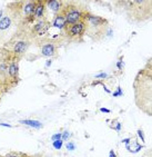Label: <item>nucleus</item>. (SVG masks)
Returning <instances> with one entry per match:
<instances>
[{
	"label": "nucleus",
	"mask_w": 152,
	"mask_h": 157,
	"mask_svg": "<svg viewBox=\"0 0 152 157\" xmlns=\"http://www.w3.org/2000/svg\"><path fill=\"white\" fill-rule=\"evenodd\" d=\"M65 18L67 21V25H72V23H79L82 17V12L80 9L76 8L75 6H69L65 11Z\"/></svg>",
	"instance_id": "1"
},
{
	"label": "nucleus",
	"mask_w": 152,
	"mask_h": 157,
	"mask_svg": "<svg viewBox=\"0 0 152 157\" xmlns=\"http://www.w3.org/2000/svg\"><path fill=\"white\" fill-rule=\"evenodd\" d=\"M65 29L69 37L77 38V37H80L81 35L84 33L86 23H84L83 21H79V23H72V25H66Z\"/></svg>",
	"instance_id": "2"
},
{
	"label": "nucleus",
	"mask_w": 152,
	"mask_h": 157,
	"mask_svg": "<svg viewBox=\"0 0 152 157\" xmlns=\"http://www.w3.org/2000/svg\"><path fill=\"white\" fill-rule=\"evenodd\" d=\"M18 72H19V65L18 62L15 60V61H11L8 65V75L11 77V78L16 79L18 77Z\"/></svg>",
	"instance_id": "3"
},
{
	"label": "nucleus",
	"mask_w": 152,
	"mask_h": 157,
	"mask_svg": "<svg viewBox=\"0 0 152 157\" xmlns=\"http://www.w3.org/2000/svg\"><path fill=\"white\" fill-rule=\"evenodd\" d=\"M66 25H67V21H66L65 16L58 13V15L56 16L55 20H53V26L59 28V29H62V28H65L66 27Z\"/></svg>",
	"instance_id": "4"
},
{
	"label": "nucleus",
	"mask_w": 152,
	"mask_h": 157,
	"mask_svg": "<svg viewBox=\"0 0 152 157\" xmlns=\"http://www.w3.org/2000/svg\"><path fill=\"white\" fill-rule=\"evenodd\" d=\"M41 52L43 56H47V57H50V56H53L56 52V47L52 45V44H48V45H45V46L41 48Z\"/></svg>",
	"instance_id": "5"
},
{
	"label": "nucleus",
	"mask_w": 152,
	"mask_h": 157,
	"mask_svg": "<svg viewBox=\"0 0 152 157\" xmlns=\"http://www.w3.org/2000/svg\"><path fill=\"white\" fill-rule=\"evenodd\" d=\"M45 12V2L38 1L36 2V9H35V17L37 18H41Z\"/></svg>",
	"instance_id": "6"
},
{
	"label": "nucleus",
	"mask_w": 152,
	"mask_h": 157,
	"mask_svg": "<svg viewBox=\"0 0 152 157\" xmlns=\"http://www.w3.org/2000/svg\"><path fill=\"white\" fill-rule=\"evenodd\" d=\"M48 6L51 10H53V12L58 13L62 8V2L60 1H57V0H53V1H48Z\"/></svg>",
	"instance_id": "7"
},
{
	"label": "nucleus",
	"mask_w": 152,
	"mask_h": 157,
	"mask_svg": "<svg viewBox=\"0 0 152 157\" xmlns=\"http://www.w3.org/2000/svg\"><path fill=\"white\" fill-rule=\"evenodd\" d=\"M20 123L23 125H27V126H30V127L32 128H41L42 127V124L40 121L38 120H32V119H27V120H20Z\"/></svg>",
	"instance_id": "8"
},
{
	"label": "nucleus",
	"mask_w": 152,
	"mask_h": 157,
	"mask_svg": "<svg viewBox=\"0 0 152 157\" xmlns=\"http://www.w3.org/2000/svg\"><path fill=\"white\" fill-rule=\"evenodd\" d=\"M26 48H27V44L25 41H18L16 44L15 48H13V51L16 52V54H18V55H20V54H22L26 50Z\"/></svg>",
	"instance_id": "9"
},
{
	"label": "nucleus",
	"mask_w": 152,
	"mask_h": 157,
	"mask_svg": "<svg viewBox=\"0 0 152 157\" xmlns=\"http://www.w3.org/2000/svg\"><path fill=\"white\" fill-rule=\"evenodd\" d=\"M35 9H36V2H28L25 6V12L27 16H35Z\"/></svg>",
	"instance_id": "10"
},
{
	"label": "nucleus",
	"mask_w": 152,
	"mask_h": 157,
	"mask_svg": "<svg viewBox=\"0 0 152 157\" xmlns=\"http://www.w3.org/2000/svg\"><path fill=\"white\" fill-rule=\"evenodd\" d=\"M11 25V19L9 17H5L0 20V30H6L7 28H9Z\"/></svg>",
	"instance_id": "11"
},
{
	"label": "nucleus",
	"mask_w": 152,
	"mask_h": 157,
	"mask_svg": "<svg viewBox=\"0 0 152 157\" xmlns=\"http://www.w3.org/2000/svg\"><path fill=\"white\" fill-rule=\"evenodd\" d=\"M53 147L56 149H60L62 147V139H58V141H53Z\"/></svg>",
	"instance_id": "12"
},
{
	"label": "nucleus",
	"mask_w": 152,
	"mask_h": 157,
	"mask_svg": "<svg viewBox=\"0 0 152 157\" xmlns=\"http://www.w3.org/2000/svg\"><path fill=\"white\" fill-rule=\"evenodd\" d=\"M122 95H123V92H122V89H121V87H118L117 92H113L114 97H119V96H122Z\"/></svg>",
	"instance_id": "13"
},
{
	"label": "nucleus",
	"mask_w": 152,
	"mask_h": 157,
	"mask_svg": "<svg viewBox=\"0 0 152 157\" xmlns=\"http://www.w3.org/2000/svg\"><path fill=\"white\" fill-rule=\"evenodd\" d=\"M69 136H70V134H69V131H63V134L61 135V139H62V141H65V139H68Z\"/></svg>",
	"instance_id": "14"
},
{
	"label": "nucleus",
	"mask_w": 152,
	"mask_h": 157,
	"mask_svg": "<svg viewBox=\"0 0 152 157\" xmlns=\"http://www.w3.org/2000/svg\"><path fill=\"white\" fill-rule=\"evenodd\" d=\"M67 148H68V151H75V144L73 143H68Z\"/></svg>",
	"instance_id": "15"
},
{
	"label": "nucleus",
	"mask_w": 152,
	"mask_h": 157,
	"mask_svg": "<svg viewBox=\"0 0 152 157\" xmlns=\"http://www.w3.org/2000/svg\"><path fill=\"white\" fill-rule=\"evenodd\" d=\"M58 139H61V134H55L52 136V141H58Z\"/></svg>",
	"instance_id": "16"
},
{
	"label": "nucleus",
	"mask_w": 152,
	"mask_h": 157,
	"mask_svg": "<svg viewBox=\"0 0 152 157\" xmlns=\"http://www.w3.org/2000/svg\"><path fill=\"white\" fill-rule=\"evenodd\" d=\"M108 75L106 72H102V74H99V75L96 76V78H107Z\"/></svg>",
	"instance_id": "17"
},
{
	"label": "nucleus",
	"mask_w": 152,
	"mask_h": 157,
	"mask_svg": "<svg viewBox=\"0 0 152 157\" xmlns=\"http://www.w3.org/2000/svg\"><path fill=\"white\" fill-rule=\"evenodd\" d=\"M138 135H139V137L142 139V141H144V135H143V133H142L141 129H138Z\"/></svg>",
	"instance_id": "18"
},
{
	"label": "nucleus",
	"mask_w": 152,
	"mask_h": 157,
	"mask_svg": "<svg viewBox=\"0 0 152 157\" xmlns=\"http://www.w3.org/2000/svg\"><path fill=\"white\" fill-rule=\"evenodd\" d=\"M6 157H19L18 154H15V153H11V154H8Z\"/></svg>",
	"instance_id": "19"
},
{
	"label": "nucleus",
	"mask_w": 152,
	"mask_h": 157,
	"mask_svg": "<svg viewBox=\"0 0 152 157\" xmlns=\"http://www.w3.org/2000/svg\"><path fill=\"white\" fill-rule=\"evenodd\" d=\"M100 111H102V113H110V109H107V108H100Z\"/></svg>",
	"instance_id": "20"
},
{
	"label": "nucleus",
	"mask_w": 152,
	"mask_h": 157,
	"mask_svg": "<svg viewBox=\"0 0 152 157\" xmlns=\"http://www.w3.org/2000/svg\"><path fill=\"white\" fill-rule=\"evenodd\" d=\"M117 66H118V68H119V69H122L123 62H122V61H119L118 64H117Z\"/></svg>",
	"instance_id": "21"
},
{
	"label": "nucleus",
	"mask_w": 152,
	"mask_h": 157,
	"mask_svg": "<svg viewBox=\"0 0 152 157\" xmlns=\"http://www.w3.org/2000/svg\"><path fill=\"white\" fill-rule=\"evenodd\" d=\"M120 129H121V124H120V123H118V124H117V126H116V131H119Z\"/></svg>",
	"instance_id": "22"
},
{
	"label": "nucleus",
	"mask_w": 152,
	"mask_h": 157,
	"mask_svg": "<svg viewBox=\"0 0 152 157\" xmlns=\"http://www.w3.org/2000/svg\"><path fill=\"white\" fill-rule=\"evenodd\" d=\"M130 141H131V138H126V139H123L122 143H126V144H129Z\"/></svg>",
	"instance_id": "23"
},
{
	"label": "nucleus",
	"mask_w": 152,
	"mask_h": 157,
	"mask_svg": "<svg viewBox=\"0 0 152 157\" xmlns=\"http://www.w3.org/2000/svg\"><path fill=\"white\" fill-rule=\"evenodd\" d=\"M109 157H117V155L114 154V152H113V151H111V152H110V155H109Z\"/></svg>",
	"instance_id": "24"
},
{
	"label": "nucleus",
	"mask_w": 152,
	"mask_h": 157,
	"mask_svg": "<svg viewBox=\"0 0 152 157\" xmlns=\"http://www.w3.org/2000/svg\"><path fill=\"white\" fill-rule=\"evenodd\" d=\"M0 126H3V127H9V128H11V125H9V124H0Z\"/></svg>",
	"instance_id": "25"
},
{
	"label": "nucleus",
	"mask_w": 152,
	"mask_h": 157,
	"mask_svg": "<svg viewBox=\"0 0 152 157\" xmlns=\"http://www.w3.org/2000/svg\"><path fill=\"white\" fill-rule=\"evenodd\" d=\"M50 65H51V60H48V61H47V64H46V66H47V67H49Z\"/></svg>",
	"instance_id": "26"
},
{
	"label": "nucleus",
	"mask_w": 152,
	"mask_h": 157,
	"mask_svg": "<svg viewBox=\"0 0 152 157\" xmlns=\"http://www.w3.org/2000/svg\"><path fill=\"white\" fill-rule=\"evenodd\" d=\"M0 16H1V15H0Z\"/></svg>",
	"instance_id": "27"
}]
</instances>
